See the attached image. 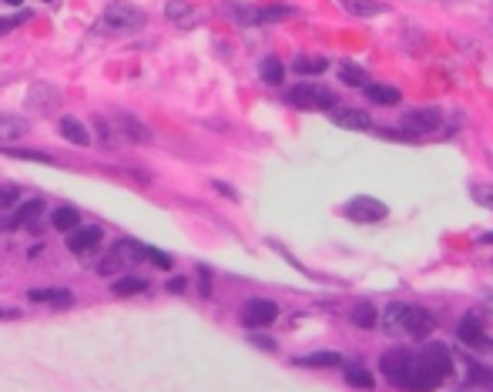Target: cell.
I'll return each mask as SVG.
<instances>
[{
  "label": "cell",
  "mask_w": 493,
  "mask_h": 392,
  "mask_svg": "<svg viewBox=\"0 0 493 392\" xmlns=\"http://www.w3.org/2000/svg\"><path fill=\"white\" fill-rule=\"evenodd\" d=\"M144 24V11L128 4V0H111L104 7V14L97 20V30L104 34H128V30H138Z\"/></svg>",
  "instance_id": "obj_1"
},
{
  "label": "cell",
  "mask_w": 493,
  "mask_h": 392,
  "mask_svg": "<svg viewBox=\"0 0 493 392\" xmlns=\"http://www.w3.org/2000/svg\"><path fill=\"white\" fill-rule=\"evenodd\" d=\"M443 124V111L440 107H413L406 111L400 121V131H406L410 137H426V135H436Z\"/></svg>",
  "instance_id": "obj_2"
},
{
  "label": "cell",
  "mask_w": 493,
  "mask_h": 392,
  "mask_svg": "<svg viewBox=\"0 0 493 392\" xmlns=\"http://www.w3.org/2000/svg\"><path fill=\"white\" fill-rule=\"evenodd\" d=\"M285 101L292 107H302V111H332L336 107V97L325 88H316V84H295V88L285 90Z\"/></svg>",
  "instance_id": "obj_3"
},
{
  "label": "cell",
  "mask_w": 493,
  "mask_h": 392,
  "mask_svg": "<svg viewBox=\"0 0 493 392\" xmlns=\"http://www.w3.org/2000/svg\"><path fill=\"white\" fill-rule=\"evenodd\" d=\"M346 218H353V222H359V225H372V222H383L386 215H389V208H386L379 198L372 195H356L346 201Z\"/></svg>",
  "instance_id": "obj_4"
},
{
  "label": "cell",
  "mask_w": 493,
  "mask_h": 392,
  "mask_svg": "<svg viewBox=\"0 0 493 392\" xmlns=\"http://www.w3.org/2000/svg\"><path fill=\"white\" fill-rule=\"evenodd\" d=\"M24 104L31 107L34 114H54L58 107H61V94L54 84H47V81H37L27 88V97H24Z\"/></svg>",
  "instance_id": "obj_5"
},
{
  "label": "cell",
  "mask_w": 493,
  "mask_h": 392,
  "mask_svg": "<svg viewBox=\"0 0 493 392\" xmlns=\"http://www.w3.org/2000/svg\"><path fill=\"white\" fill-rule=\"evenodd\" d=\"M278 318V305L272 299H248L242 305V322L248 329H265Z\"/></svg>",
  "instance_id": "obj_6"
},
{
  "label": "cell",
  "mask_w": 493,
  "mask_h": 392,
  "mask_svg": "<svg viewBox=\"0 0 493 392\" xmlns=\"http://www.w3.org/2000/svg\"><path fill=\"white\" fill-rule=\"evenodd\" d=\"M410 365H413V356L406 352V349H386L383 359H379V369H383V376L393 382V386H400L403 389V379L410 372Z\"/></svg>",
  "instance_id": "obj_7"
},
{
  "label": "cell",
  "mask_w": 493,
  "mask_h": 392,
  "mask_svg": "<svg viewBox=\"0 0 493 392\" xmlns=\"http://www.w3.org/2000/svg\"><path fill=\"white\" fill-rule=\"evenodd\" d=\"M417 359L423 362V365H426L430 372H436L440 379L453 376V356H450V349H447V346H440V342H426Z\"/></svg>",
  "instance_id": "obj_8"
},
{
  "label": "cell",
  "mask_w": 493,
  "mask_h": 392,
  "mask_svg": "<svg viewBox=\"0 0 493 392\" xmlns=\"http://www.w3.org/2000/svg\"><path fill=\"white\" fill-rule=\"evenodd\" d=\"M44 215V201L41 198H31V201H20L14 215H7L0 222V231H14V228H24V225H34L37 218Z\"/></svg>",
  "instance_id": "obj_9"
},
{
  "label": "cell",
  "mask_w": 493,
  "mask_h": 392,
  "mask_svg": "<svg viewBox=\"0 0 493 392\" xmlns=\"http://www.w3.org/2000/svg\"><path fill=\"white\" fill-rule=\"evenodd\" d=\"M440 382H443V379L436 376V372H430V369L413 356V365H410V372H406V379H403V389L406 392H433Z\"/></svg>",
  "instance_id": "obj_10"
},
{
  "label": "cell",
  "mask_w": 493,
  "mask_h": 392,
  "mask_svg": "<svg viewBox=\"0 0 493 392\" xmlns=\"http://www.w3.org/2000/svg\"><path fill=\"white\" fill-rule=\"evenodd\" d=\"M400 325L410 332L413 339H426V335L436 329V318H433L426 309H419V305H406V312H403Z\"/></svg>",
  "instance_id": "obj_11"
},
{
  "label": "cell",
  "mask_w": 493,
  "mask_h": 392,
  "mask_svg": "<svg viewBox=\"0 0 493 392\" xmlns=\"http://www.w3.org/2000/svg\"><path fill=\"white\" fill-rule=\"evenodd\" d=\"M329 118H332V124L349 128V131H370L372 128V118L366 111H359V107H332Z\"/></svg>",
  "instance_id": "obj_12"
},
{
  "label": "cell",
  "mask_w": 493,
  "mask_h": 392,
  "mask_svg": "<svg viewBox=\"0 0 493 392\" xmlns=\"http://www.w3.org/2000/svg\"><path fill=\"white\" fill-rule=\"evenodd\" d=\"M101 245V228L97 225H88V228H74L71 235H67V248L74 252V255H88Z\"/></svg>",
  "instance_id": "obj_13"
},
{
  "label": "cell",
  "mask_w": 493,
  "mask_h": 392,
  "mask_svg": "<svg viewBox=\"0 0 493 392\" xmlns=\"http://www.w3.org/2000/svg\"><path fill=\"white\" fill-rule=\"evenodd\" d=\"M457 339L463 346H473V349H483L487 346V335H483V322L473 316L460 318V329H457Z\"/></svg>",
  "instance_id": "obj_14"
},
{
  "label": "cell",
  "mask_w": 493,
  "mask_h": 392,
  "mask_svg": "<svg viewBox=\"0 0 493 392\" xmlns=\"http://www.w3.org/2000/svg\"><path fill=\"white\" fill-rule=\"evenodd\" d=\"M114 121H118L114 128H118V131H124V135L131 137V141H141V144H148V141H151V131H148V128H144V124H141L135 114L114 111Z\"/></svg>",
  "instance_id": "obj_15"
},
{
  "label": "cell",
  "mask_w": 493,
  "mask_h": 392,
  "mask_svg": "<svg viewBox=\"0 0 493 392\" xmlns=\"http://www.w3.org/2000/svg\"><path fill=\"white\" fill-rule=\"evenodd\" d=\"M27 131H31V124L20 118V114H7V111H0V144L17 141V137H24Z\"/></svg>",
  "instance_id": "obj_16"
},
{
  "label": "cell",
  "mask_w": 493,
  "mask_h": 392,
  "mask_svg": "<svg viewBox=\"0 0 493 392\" xmlns=\"http://www.w3.org/2000/svg\"><path fill=\"white\" fill-rule=\"evenodd\" d=\"M58 131H61V137H67L71 144H77V148L91 144V131H88V124H81L77 118H61V121H58Z\"/></svg>",
  "instance_id": "obj_17"
},
{
  "label": "cell",
  "mask_w": 493,
  "mask_h": 392,
  "mask_svg": "<svg viewBox=\"0 0 493 392\" xmlns=\"http://www.w3.org/2000/svg\"><path fill=\"white\" fill-rule=\"evenodd\" d=\"M31 295V302H47V305H61V309H67L71 302H74V295L67 292V288H34V292H27Z\"/></svg>",
  "instance_id": "obj_18"
},
{
  "label": "cell",
  "mask_w": 493,
  "mask_h": 392,
  "mask_svg": "<svg viewBox=\"0 0 493 392\" xmlns=\"http://www.w3.org/2000/svg\"><path fill=\"white\" fill-rule=\"evenodd\" d=\"M325 67H329V60L319 58V54H299V58L292 60V71H295V74H306V77L323 74Z\"/></svg>",
  "instance_id": "obj_19"
},
{
  "label": "cell",
  "mask_w": 493,
  "mask_h": 392,
  "mask_svg": "<svg viewBox=\"0 0 493 392\" xmlns=\"http://www.w3.org/2000/svg\"><path fill=\"white\" fill-rule=\"evenodd\" d=\"M295 365H306V369H332V365H342L339 352H309V356H299Z\"/></svg>",
  "instance_id": "obj_20"
},
{
  "label": "cell",
  "mask_w": 493,
  "mask_h": 392,
  "mask_svg": "<svg viewBox=\"0 0 493 392\" xmlns=\"http://www.w3.org/2000/svg\"><path fill=\"white\" fill-rule=\"evenodd\" d=\"M50 225L58 228V231H67V235H71L74 228H81V211L71 208V205H61V208L50 215Z\"/></svg>",
  "instance_id": "obj_21"
},
{
  "label": "cell",
  "mask_w": 493,
  "mask_h": 392,
  "mask_svg": "<svg viewBox=\"0 0 493 392\" xmlns=\"http://www.w3.org/2000/svg\"><path fill=\"white\" fill-rule=\"evenodd\" d=\"M346 382L353 386V389H363V392H372L376 389V379H372V372L366 369V365H346Z\"/></svg>",
  "instance_id": "obj_22"
},
{
  "label": "cell",
  "mask_w": 493,
  "mask_h": 392,
  "mask_svg": "<svg viewBox=\"0 0 493 392\" xmlns=\"http://www.w3.org/2000/svg\"><path fill=\"white\" fill-rule=\"evenodd\" d=\"M366 97H370L372 104H396L403 94L393 84H366Z\"/></svg>",
  "instance_id": "obj_23"
},
{
  "label": "cell",
  "mask_w": 493,
  "mask_h": 392,
  "mask_svg": "<svg viewBox=\"0 0 493 392\" xmlns=\"http://www.w3.org/2000/svg\"><path fill=\"white\" fill-rule=\"evenodd\" d=\"M111 252L121 258V265H138L141 255H144V245H138V241H131V238H121Z\"/></svg>",
  "instance_id": "obj_24"
},
{
  "label": "cell",
  "mask_w": 493,
  "mask_h": 392,
  "mask_svg": "<svg viewBox=\"0 0 493 392\" xmlns=\"http://www.w3.org/2000/svg\"><path fill=\"white\" fill-rule=\"evenodd\" d=\"M144 288H148V278H141V275H121V278H114L111 292L114 295H141Z\"/></svg>",
  "instance_id": "obj_25"
},
{
  "label": "cell",
  "mask_w": 493,
  "mask_h": 392,
  "mask_svg": "<svg viewBox=\"0 0 493 392\" xmlns=\"http://www.w3.org/2000/svg\"><path fill=\"white\" fill-rule=\"evenodd\" d=\"M349 318H353V325H359V329H372V325L379 322V312L372 309L370 302H359V305H353Z\"/></svg>",
  "instance_id": "obj_26"
},
{
  "label": "cell",
  "mask_w": 493,
  "mask_h": 392,
  "mask_svg": "<svg viewBox=\"0 0 493 392\" xmlns=\"http://www.w3.org/2000/svg\"><path fill=\"white\" fill-rule=\"evenodd\" d=\"M259 71H262L265 84H282V81H285V67H282L278 58H265L262 64H259Z\"/></svg>",
  "instance_id": "obj_27"
},
{
  "label": "cell",
  "mask_w": 493,
  "mask_h": 392,
  "mask_svg": "<svg viewBox=\"0 0 493 392\" xmlns=\"http://www.w3.org/2000/svg\"><path fill=\"white\" fill-rule=\"evenodd\" d=\"M339 81L349 84V88H366V84H370V81H366V71H363L359 64H339Z\"/></svg>",
  "instance_id": "obj_28"
},
{
  "label": "cell",
  "mask_w": 493,
  "mask_h": 392,
  "mask_svg": "<svg viewBox=\"0 0 493 392\" xmlns=\"http://www.w3.org/2000/svg\"><path fill=\"white\" fill-rule=\"evenodd\" d=\"M342 7H346V11H353V14H359V17L383 14V11H386L383 4H376V0H342Z\"/></svg>",
  "instance_id": "obj_29"
},
{
  "label": "cell",
  "mask_w": 493,
  "mask_h": 392,
  "mask_svg": "<svg viewBox=\"0 0 493 392\" xmlns=\"http://www.w3.org/2000/svg\"><path fill=\"white\" fill-rule=\"evenodd\" d=\"M121 269H124V265H121V258L114 255V252H108V255L97 262V275H104V278H114V275H118Z\"/></svg>",
  "instance_id": "obj_30"
},
{
  "label": "cell",
  "mask_w": 493,
  "mask_h": 392,
  "mask_svg": "<svg viewBox=\"0 0 493 392\" xmlns=\"http://www.w3.org/2000/svg\"><path fill=\"white\" fill-rule=\"evenodd\" d=\"M165 14H168L171 20H175V24H185V20H188V17H191V14H195V11L188 7L185 0H171L168 7H165Z\"/></svg>",
  "instance_id": "obj_31"
},
{
  "label": "cell",
  "mask_w": 493,
  "mask_h": 392,
  "mask_svg": "<svg viewBox=\"0 0 493 392\" xmlns=\"http://www.w3.org/2000/svg\"><path fill=\"white\" fill-rule=\"evenodd\" d=\"M470 198L493 211V184H470Z\"/></svg>",
  "instance_id": "obj_32"
},
{
  "label": "cell",
  "mask_w": 493,
  "mask_h": 392,
  "mask_svg": "<svg viewBox=\"0 0 493 392\" xmlns=\"http://www.w3.org/2000/svg\"><path fill=\"white\" fill-rule=\"evenodd\" d=\"M470 386H493V369L490 365H470Z\"/></svg>",
  "instance_id": "obj_33"
},
{
  "label": "cell",
  "mask_w": 493,
  "mask_h": 392,
  "mask_svg": "<svg viewBox=\"0 0 493 392\" xmlns=\"http://www.w3.org/2000/svg\"><path fill=\"white\" fill-rule=\"evenodd\" d=\"M11 158H24V161H41V165H54L50 154H41V151H24V148H11L7 151Z\"/></svg>",
  "instance_id": "obj_34"
},
{
  "label": "cell",
  "mask_w": 493,
  "mask_h": 392,
  "mask_svg": "<svg viewBox=\"0 0 493 392\" xmlns=\"http://www.w3.org/2000/svg\"><path fill=\"white\" fill-rule=\"evenodd\" d=\"M403 312H406V305H403V302H393V305L386 309V325H389V329H393V325H400Z\"/></svg>",
  "instance_id": "obj_35"
},
{
  "label": "cell",
  "mask_w": 493,
  "mask_h": 392,
  "mask_svg": "<svg viewBox=\"0 0 493 392\" xmlns=\"http://www.w3.org/2000/svg\"><path fill=\"white\" fill-rule=\"evenodd\" d=\"M144 255L151 258L158 269H171V255H168V252H158V248H148V245H144Z\"/></svg>",
  "instance_id": "obj_36"
},
{
  "label": "cell",
  "mask_w": 493,
  "mask_h": 392,
  "mask_svg": "<svg viewBox=\"0 0 493 392\" xmlns=\"http://www.w3.org/2000/svg\"><path fill=\"white\" fill-rule=\"evenodd\" d=\"M289 14V7H269V11H259V20H282Z\"/></svg>",
  "instance_id": "obj_37"
},
{
  "label": "cell",
  "mask_w": 493,
  "mask_h": 392,
  "mask_svg": "<svg viewBox=\"0 0 493 392\" xmlns=\"http://www.w3.org/2000/svg\"><path fill=\"white\" fill-rule=\"evenodd\" d=\"M20 20H24V14H17V17H7V20H0V37H4V34H11V30H14L17 24H20Z\"/></svg>",
  "instance_id": "obj_38"
},
{
  "label": "cell",
  "mask_w": 493,
  "mask_h": 392,
  "mask_svg": "<svg viewBox=\"0 0 493 392\" xmlns=\"http://www.w3.org/2000/svg\"><path fill=\"white\" fill-rule=\"evenodd\" d=\"M252 342H255V346H262V349H269V352H276V342H272L269 335H252Z\"/></svg>",
  "instance_id": "obj_39"
},
{
  "label": "cell",
  "mask_w": 493,
  "mask_h": 392,
  "mask_svg": "<svg viewBox=\"0 0 493 392\" xmlns=\"http://www.w3.org/2000/svg\"><path fill=\"white\" fill-rule=\"evenodd\" d=\"M480 302H483V305L493 312V288H483V292H480Z\"/></svg>",
  "instance_id": "obj_40"
},
{
  "label": "cell",
  "mask_w": 493,
  "mask_h": 392,
  "mask_svg": "<svg viewBox=\"0 0 493 392\" xmlns=\"http://www.w3.org/2000/svg\"><path fill=\"white\" fill-rule=\"evenodd\" d=\"M215 191H222L225 198H238L235 195V188H229V184H222V181H215Z\"/></svg>",
  "instance_id": "obj_41"
},
{
  "label": "cell",
  "mask_w": 493,
  "mask_h": 392,
  "mask_svg": "<svg viewBox=\"0 0 493 392\" xmlns=\"http://www.w3.org/2000/svg\"><path fill=\"white\" fill-rule=\"evenodd\" d=\"M185 285H188L185 278H171V282H168V288H171V292H185Z\"/></svg>",
  "instance_id": "obj_42"
},
{
  "label": "cell",
  "mask_w": 493,
  "mask_h": 392,
  "mask_svg": "<svg viewBox=\"0 0 493 392\" xmlns=\"http://www.w3.org/2000/svg\"><path fill=\"white\" fill-rule=\"evenodd\" d=\"M480 241H483V245H493V231H483V235H480Z\"/></svg>",
  "instance_id": "obj_43"
},
{
  "label": "cell",
  "mask_w": 493,
  "mask_h": 392,
  "mask_svg": "<svg viewBox=\"0 0 493 392\" xmlns=\"http://www.w3.org/2000/svg\"><path fill=\"white\" fill-rule=\"evenodd\" d=\"M4 316H14V312H11V309H0V318H4Z\"/></svg>",
  "instance_id": "obj_44"
},
{
  "label": "cell",
  "mask_w": 493,
  "mask_h": 392,
  "mask_svg": "<svg viewBox=\"0 0 493 392\" xmlns=\"http://www.w3.org/2000/svg\"><path fill=\"white\" fill-rule=\"evenodd\" d=\"M7 4H14V7H17V4H24V0H7Z\"/></svg>",
  "instance_id": "obj_45"
}]
</instances>
